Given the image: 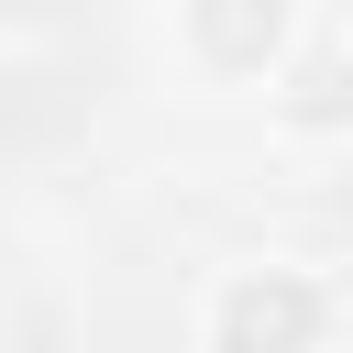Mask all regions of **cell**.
<instances>
[{"mask_svg": "<svg viewBox=\"0 0 353 353\" xmlns=\"http://www.w3.org/2000/svg\"><path fill=\"white\" fill-rule=\"evenodd\" d=\"M342 88H353V77L320 55V66H298V99H287V110H298V121H342Z\"/></svg>", "mask_w": 353, "mask_h": 353, "instance_id": "3957f363", "label": "cell"}, {"mask_svg": "<svg viewBox=\"0 0 353 353\" xmlns=\"http://www.w3.org/2000/svg\"><path fill=\"white\" fill-rule=\"evenodd\" d=\"M331 331V298L309 276H243L210 298V342H320Z\"/></svg>", "mask_w": 353, "mask_h": 353, "instance_id": "6da1fadb", "label": "cell"}, {"mask_svg": "<svg viewBox=\"0 0 353 353\" xmlns=\"http://www.w3.org/2000/svg\"><path fill=\"white\" fill-rule=\"evenodd\" d=\"M188 33L221 77H265L287 55V0H188Z\"/></svg>", "mask_w": 353, "mask_h": 353, "instance_id": "7a4b0ae2", "label": "cell"}]
</instances>
